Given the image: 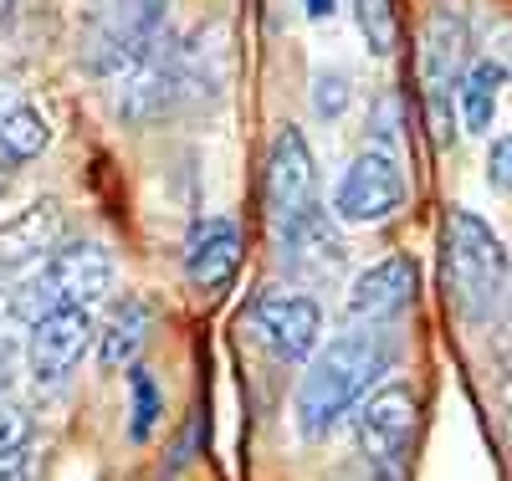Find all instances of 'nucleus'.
Returning a JSON list of instances; mask_svg holds the SVG:
<instances>
[{
  "mask_svg": "<svg viewBox=\"0 0 512 481\" xmlns=\"http://www.w3.org/2000/svg\"><path fill=\"white\" fill-rule=\"evenodd\" d=\"M400 359L395 328H374V323H354L344 333H333L328 343H318V354L303 364V379L292 389V425L308 446L328 441L344 425L364 395L390 379Z\"/></svg>",
  "mask_w": 512,
  "mask_h": 481,
  "instance_id": "f257e3e1",
  "label": "nucleus"
},
{
  "mask_svg": "<svg viewBox=\"0 0 512 481\" xmlns=\"http://www.w3.org/2000/svg\"><path fill=\"white\" fill-rule=\"evenodd\" d=\"M441 267H446V297L466 328H492L507 313L512 297V256L507 241L482 221L477 210L451 205L441 221Z\"/></svg>",
  "mask_w": 512,
  "mask_h": 481,
  "instance_id": "f03ea898",
  "label": "nucleus"
},
{
  "mask_svg": "<svg viewBox=\"0 0 512 481\" xmlns=\"http://www.w3.org/2000/svg\"><path fill=\"white\" fill-rule=\"evenodd\" d=\"M118 287V261L113 251L98 241V236H67L41 267H31L26 277L11 282L6 292V318L11 323H36L47 313H62V308H88L98 313L103 302L113 297Z\"/></svg>",
  "mask_w": 512,
  "mask_h": 481,
  "instance_id": "7ed1b4c3",
  "label": "nucleus"
},
{
  "mask_svg": "<svg viewBox=\"0 0 512 481\" xmlns=\"http://www.w3.org/2000/svg\"><path fill=\"white\" fill-rule=\"evenodd\" d=\"M169 11H175V0H108V6H93V21L77 36L82 72L103 87L134 72L169 36Z\"/></svg>",
  "mask_w": 512,
  "mask_h": 481,
  "instance_id": "20e7f679",
  "label": "nucleus"
},
{
  "mask_svg": "<svg viewBox=\"0 0 512 481\" xmlns=\"http://www.w3.org/2000/svg\"><path fill=\"white\" fill-rule=\"evenodd\" d=\"M410 205V180L395 149H359L333 185V221L338 226H384Z\"/></svg>",
  "mask_w": 512,
  "mask_h": 481,
  "instance_id": "39448f33",
  "label": "nucleus"
},
{
  "mask_svg": "<svg viewBox=\"0 0 512 481\" xmlns=\"http://www.w3.org/2000/svg\"><path fill=\"white\" fill-rule=\"evenodd\" d=\"M262 205H267V226L272 236L292 231L297 221H308L313 210H323L318 190V159L313 144L297 123H282L272 144H267V169H262Z\"/></svg>",
  "mask_w": 512,
  "mask_h": 481,
  "instance_id": "423d86ee",
  "label": "nucleus"
},
{
  "mask_svg": "<svg viewBox=\"0 0 512 481\" xmlns=\"http://www.w3.org/2000/svg\"><path fill=\"white\" fill-rule=\"evenodd\" d=\"M477 31L466 0H431L420 16V41H415V77H420V103H456V82L472 67Z\"/></svg>",
  "mask_w": 512,
  "mask_h": 481,
  "instance_id": "0eeeda50",
  "label": "nucleus"
},
{
  "mask_svg": "<svg viewBox=\"0 0 512 481\" xmlns=\"http://www.w3.org/2000/svg\"><path fill=\"white\" fill-rule=\"evenodd\" d=\"M241 323H251V333L267 343V354L277 364L303 369L323 343V302L297 287H262L246 302Z\"/></svg>",
  "mask_w": 512,
  "mask_h": 481,
  "instance_id": "6e6552de",
  "label": "nucleus"
},
{
  "mask_svg": "<svg viewBox=\"0 0 512 481\" xmlns=\"http://www.w3.org/2000/svg\"><path fill=\"white\" fill-rule=\"evenodd\" d=\"M113 93V118L123 128H164L169 118H185V82H180V57H175V31L118 82Z\"/></svg>",
  "mask_w": 512,
  "mask_h": 481,
  "instance_id": "1a4fd4ad",
  "label": "nucleus"
},
{
  "mask_svg": "<svg viewBox=\"0 0 512 481\" xmlns=\"http://www.w3.org/2000/svg\"><path fill=\"white\" fill-rule=\"evenodd\" d=\"M98 343V313L88 308H62V313H47L26 323V343H21V369L36 389H62L82 359L93 354Z\"/></svg>",
  "mask_w": 512,
  "mask_h": 481,
  "instance_id": "9d476101",
  "label": "nucleus"
},
{
  "mask_svg": "<svg viewBox=\"0 0 512 481\" xmlns=\"http://www.w3.org/2000/svg\"><path fill=\"white\" fill-rule=\"evenodd\" d=\"M354 420V441L359 451L369 456V466L379 471H400L405 456H410V441H415V425H420V400L415 389L400 384V379H384L374 395L359 400V410L349 415Z\"/></svg>",
  "mask_w": 512,
  "mask_h": 481,
  "instance_id": "9b49d317",
  "label": "nucleus"
},
{
  "mask_svg": "<svg viewBox=\"0 0 512 481\" xmlns=\"http://www.w3.org/2000/svg\"><path fill=\"white\" fill-rule=\"evenodd\" d=\"M246 261V236H241V221L226 210H210V215H195L185 241H180V272L195 292H226Z\"/></svg>",
  "mask_w": 512,
  "mask_h": 481,
  "instance_id": "f8f14e48",
  "label": "nucleus"
},
{
  "mask_svg": "<svg viewBox=\"0 0 512 481\" xmlns=\"http://www.w3.org/2000/svg\"><path fill=\"white\" fill-rule=\"evenodd\" d=\"M420 297V272L410 256H379L374 267H364L349 282L344 313L349 323H374V328H395Z\"/></svg>",
  "mask_w": 512,
  "mask_h": 481,
  "instance_id": "ddd939ff",
  "label": "nucleus"
},
{
  "mask_svg": "<svg viewBox=\"0 0 512 481\" xmlns=\"http://www.w3.org/2000/svg\"><path fill=\"white\" fill-rule=\"evenodd\" d=\"M67 241V210L57 195H36L0 221V277H26Z\"/></svg>",
  "mask_w": 512,
  "mask_h": 481,
  "instance_id": "4468645a",
  "label": "nucleus"
},
{
  "mask_svg": "<svg viewBox=\"0 0 512 481\" xmlns=\"http://www.w3.org/2000/svg\"><path fill=\"white\" fill-rule=\"evenodd\" d=\"M175 57H180V82H185V118L216 108L226 82H231V31L226 21H200L190 36H175Z\"/></svg>",
  "mask_w": 512,
  "mask_h": 481,
  "instance_id": "2eb2a0df",
  "label": "nucleus"
},
{
  "mask_svg": "<svg viewBox=\"0 0 512 481\" xmlns=\"http://www.w3.org/2000/svg\"><path fill=\"white\" fill-rule=\"evenodd\" d=\"M272 246H277V261L287 267V277L303 282V287L333 282L338 272H344V261H349V241H344V231H338L328 205L313 210L308 221H297L292 231L272 236Z\"/></svg>",
  "mask_w": 512,
  "mask_h": 481,
  "instance_id": "dca6fc26",
  "label": "nucleus"
},
{
  "mask_svg": "<svg viewBox=\"0 0 512 481\" xmlns=\"http://www.w3.org/2000/svg\"><path fill=\"white\" fill-rule=\"evenodd\" d=\"M154 302L144 292H113L108 297V318L98 323V364L103 374H123L128 364H139L144 359V348L154 343Z\"/></svg>",
  "mask_w": 512,
  "mask_h": 481,
  "instance_id": "f3484780",
  "label": "nucleus"
},
{
  "mask_svg": "<svg viewBox=\"0 0 512 481\" xmlns=\"http://www.w3.org/2000/svg\"><path fill=\"white\" fill-rule=\"evenodd\" d=\"M502 87H507V62L477 57L456 82V118L461 134H492L497 108H502Z\"/></svg>",
  "mask_w": 512,
  "mask_h": 481,
  "instance_id": "a211bd4d",
  "label": "nucleus"
},
{
  "mask_svg": "<svg viewBox=\"0 0 512 481\" xmlns=\"http://www.w3.org/2000/svg\"><path fill=\"white\" fill-rule=\"evenodd\" d=\"M52 149V118L36 103L16 98L0 118V169H26Z\"/></svg>",
  "mask_w": 512,
  "mask_h": 481,
  "instance_id": "6ab92c4d",
  "label": "nucleus"
},
{
  "mask_svg": "<svg viewBox=\"0 0 512 481\" xmlns=\"http://www.w3.org/2000/svg\"><path fill=\"white\" fill-rule=\"evenodd\" d=\"M123 379H128V425H123V430H128V446H149L154 430H159V420H164V384L149 374L144 359L128 364Z\"/></svg>",
  "mask_w": 512,
  "mask_h": 481,
  "instance_id": "aec40b11",
  "label": "nucleus"
},
{
  "mask_svg": "<svg viewBox=\"0 0 512 481\" xmlns=\"http://www.w3.org/2000/svg\"><path fill=\"white\" fill-rule=\"evenodd\" d=\"M349 11H354V26L364 36V52L379 57V62H390L400 52V11H395V0H349Z\"/></svg>",
  "mask_w": 512,
  "mask_h": 481,
  "instance_id": "412c9836",
  "label": "nucleus"
},
{
  "mask_svg": "<svg viewBox=\"0 0 512 481\" xmlns=\"http://www.w3.org/2000/svg\"><path fill=\"white\" fill-rule=\"evenodd\" d=\"M308 103H313V118L318 123H344V113L354 103V77L344 67H318L313 72V87H308Z\"/></svg>",
  "mask_w": 512,
  "mask_h": 481,
  "instance_id": "4be33fe9",
  "label": "nucleus"
},
{
  "mask_svg": "<svg viewBox=\"0 0 512 481\" xmlns=\"http://www.w3.org/2000/svg\"><path fill=\"white\" fill-rule=\"evenodd\" d=\"M400 123H405L400 87H379L374 103H369V123H364L369 144H374V149H400Z\"/></svg>",
  "mask_w": 512,
  "mask_h": 481,
  "instance_id": "5701e85b",
  "label": "nucleus"
},
{
  "mask_svg": "<svg viewBox=\"0 0 512 481\" xmlns=\"http://www.w3.org/2000/svg\"><path fill=\"white\" fill-rule=\"evenodd\" d=\"M482 180L492 195L512 200V128H502V134H492L487 144V159H482Z\"/></svg>",
  "mask_w": 512,
  "mask_h": 481,
  "instance_id": "b1692460",
  "label": "nucleus"
},
{
  "mask_svg": "<svg viewBox=\"0 0 512 481\" xmlns=\"http://www.w3.org/2000/svg\"><path fill=\"white\" fill-rule=\"evenodd\" d=\"M36 441V420L26 405L16 400H0V456H11V451H26Z\"/></svg>",
  "mask_w": 512,
  "mask_h": 481,
  "instance_id": "393cba45",
  "label": "nucleus"
},
{
  "mask_svg": "<svg viewBox=\"0 0 512 481\" xmlns=\"http://www.w3.org/2000/svg\"><path fill=\"white\" fill-rule=\"evenodd\" d=\"M36 471V451H11V456H0V481H31Z\"/></svg>",
  "mask_w": 512,
  "mask_h": 481,
  "instance_id": "a878e982",
  "label": "nucleus"
},
{
  "mask_svg": "<svg viewBox=\"0 0 512 481\" xmlns=\"http://www.w3.org/2000/svg\"><path fill=\"white\" fill-rule=\"evenodd\" d=\"M16 369H21V348L0 333V400L11 395V384H16Z\"/></svg>",
  "mask_w": 512,
  "mask_h": 481,
  "instance_id": "bb28decb",
  "label": "nucleus"
},
{
  "mask_svg": "<svg viewBox=\"0 0 512 481\" xmlns=\"http://www.w3.org/2000/svg\"><path fill=\"white\" fill-rule=\"evenodd\" d=\"M303 11H308V21H333L338 16V0H303Z\"/></svg>",
  "mask_w": 512,
  "mask_h": 481,
  "instance_id": "cd10ccee",
  "label": "nucleus"
},
{
  "mask_svg": "<svg viewBox=\"0 0 512 481\" xmlns=\"http://www.w3.org/2000/svg\"><path fill=\"white\" fill-rule=\"evenodd\" d=\"M16 98H21V93H16V87H11V82H0V118H6V108H11Z\"/></svg>",
  "mask_w": 512,
  "mask_h": 481,
  "instance_id": "c85d7f7f",
  "label": "nucleus"
},
{
  "mask_svg": "<svg viewBox=\"0 0 512 481\" xmlns=\"http://www.w3.org/2000/svg\"><path fill=\"white\" fill-rule=\"evenodd\" d=\"M11 6H16V0H0V26H6V16H11Z\"/></svg>",
  "mask_w": 512,
  "mask_h": 481,
  "instance_id": "c756f323",
  "label": "nucleus"
},
{
  "mask_svg": "<svg viewBox=\"0 0 512 481\" xmlns=\"http://www.w3.org/2000/svg\"><path fill=\"white\" fill-rule=\"evenodd\" d=\"M88 6H108V0H88Z\"/></svg>",
  "mask_w": 512,
  "mask_h": 481,
  "instance_id": "7c9ffc66",
  "label": "nucleus"
},
{
  "mask_svg": "<svg viewBox=\"0 0 512 481\" xmlns=\"http://www.w3.org/2000/svg\"><path fill=\"white\" fill-rule=\"evenodd\" d=\"M0 318H6V302H0Z\"/></svg>",
  "mask_w": 512,
  "mask_h": 481,
  "instance_id": "2f4dec72",
  "label": "nucleus"
},
{
  "mask_svg": "<svg viewBox=\"0 0 512 481\" xmlns=\"http://www.w3.org/2000/svg\"><path fill=\"white\" fill-rule=\"evenodd\" d=\"M0 195H6V180H0Z\"/></svg>",
  "mask_w": 512,
  "mask_h": 481,
  "instance_id": "473e14b6",
  "label": "nucleus"
},
{
  "mask_svg": "<svg viewBox=\"0 0 512 481\" xmlns=\"http://www.w3.org/2000/svg\"><path fill=\"white\" fill-rule=\"evenodd\" d=\"M507 72H512V67H507Z\"/></svg>",
  "mask_w": 512,
  "mask_h": 481,
  "instance_id": "72a5a7b5",
  "label": "nucleus"
}]
</instances>
